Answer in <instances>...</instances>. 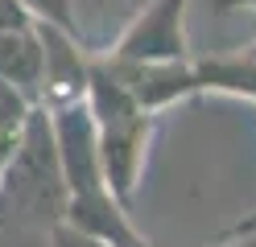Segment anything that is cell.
I'll list each match as a JSON object with an SVG mask.
<instances>
[{
	"instance_id": "cell-1",
	"label": "cell",
	"mask_w": 256,
	"mask_h": 247,
	"mask_svg": "<svg viewBox=\"0 0 256 247\" xmlns=\"http://www.w3.org/2000/svg\"><path fill=\"white\" fill-rule=\"evenodd\" d=\"M87 107L95 124V148H100V169L116 202H132L140 169H145V148L153 132V111H145L112 78L100 58L91 54V74H87Z\"/></svg>"
},
{
	"instance_id": "cell-2",
	"label": "cell",
	"mask_w": 256,
	"mask_h": 247,
	"mask_svg": "<svg viewBox=\"0 0 256 247\" xmlns=\"http://www.w3.org/2000/svg\"><path fill=\"white\" fill-rule=\"evenodd\" d=\"M186 4L190 0H153L108 54L132 62H186Z\"/></svg>"
},
{
	"instance_id": "cell-3",
	"label": "cell",
	"mask_w": 256,
	"mask_h": 247,
	"mask_svg": "<svg viewBox=\"0 0 256 247\" xmlns=\"http://www.w3.org/2000/svg\"><path fill=\"white\" fill-rule=\"evenodd\" d=\"M95 58L145 111H162L186 95H198L190 58L186 62H132V58H112V54H95Z\"/></svg>"
},
{
	"instance_id": "cell-4",
	"label": "cell",
	"mask_w": 256,
	"mask_h": 247,
	"mask_svg": "<svg viewBox=\"0 0 256 247\" xmlns=\"http://www.w3.org/2000/svg\"><path fill=\"white\" fill-rule=\"evenodd\" d=\"M42 78H46V49L38 29H0V82H12L29 99H42Z\"/></svg>"
},
{
	"instance_id": "cell-5",
	"label": "cell",
	"mask_w": 256,
	"mask_h": 247,
	"mask_svg": "<svg viewBox=\"0 0 256 247\" xmlns=\"http://www.w3.org/2000/svg\"><path fill=\"white\" fill-rule=\"evenodd\" d=\"M198 91H223V95H244L256 99V58L248 54H211V58H190Z\"/></svg>"
},
{
	"instance_id": "cell-6",
	"label": "cell",
	"mask_w": 256,
	"mask_h": 247,
	"mask_svg": "<svg viewBox=\"0 0 256 247\" xmlns=\"http://www.w3.org/2000/svg\"><path fill=\"white\" fill-rule=\"evenodd\" d=\"M29 115H34V99L17 91L12 82H0V177L12 161H17L25 132H29Z\"/></svg>"
},
{
	"instance_id": "cell-7",
	"label": "cell",
	"mask_w": 256,
	"mask_h": 247,
	"mask_svg": "<svg viewBox=\"0 0 256 247\" xmlns=\"http://www.w3.org/2000/svg\"><path fill=\"white\" fill-rule=\"evenodd\" d=\"M29 8L34 21H46V25H58L62 33L78 37V21H74V0H21Z\"/></svg>"
},
{
	"instance_id": "cell-8",
	"label": "cell",
	"mask_w": 256,
	"mask_h": 247,
	"mask_svg": "<svg viewBox=\"0 0 256 247\" xmlns=\"http://www.w3.org/2000/svg\"><path fill=\"white\" fill-rule=\"evenodd\" d=\"M46 247H108V243H104L100 235H91V231H83V227L58 219V223L50 227V239H46Z\"/></svg>"
},
{
	"instance_id": "cell-9",
	"label": "cell",
	"mask_w": 256,
	"mask_h": 247,
	"mask_svg": "<svg viewBox=\"0 0 256 247\" xmlns=\"http://www.w3.org/2000/svg\"><path fill=\"white\" fill-rule=\"evenodd\" d=\"M34 16L21 0H0V29H29Z\"/></svg>"
},
{
	"instance_id": "cell-10",
	"label": "cell",
	"mask_w": 256,
	"mask_h": 247,
	"mask_svg": "<svg viewBox=\"0 0 256 247\" xmlns=\"http://www.w3.org/2000/svg\"><path fill=\"white\" fill-rule=\"evenodd\" d=\"M244 235H256V210L248 214V219H240V223H236V227H232L223 239H244Z\"/></svg>"
},
{
	"instance_id": "cell-11",
	"label": "cell",
	"mask_w": 256,
	"mask_h": 247,
	"mask_svg": "<svg viewBox=\"0 0 256 247\" xmlns=\"http://www.w3.org/2000/svg\"><path fill=\"white\" fill-rule=\"evenodd\" d=\"M215 8H256V0H215Z\"/></svg>"
},
{
	"instance_id": "cell-12",
	"label": "cell",
	"mask_w": 256,
	"mask_h": 247,
	"mask_svg": "<svg viewBox=\"0 0 256 247\" xmlns=\"http://www.w3.org/2000/svg\"><path fill=\"white\" fill-rule=\"evenodd\" d=\"M236 247H256V235H244V239H236Z\"/></svg>"
},
{
	"instance_id": "cell-13",
	"label": "cell",
	"mask_w": 256,
	"mask_h": 247,
	"mask_svg": "<svg viewBox=\"0 0 256 247\" xmlns=\"http://www.w3.org/2000/svg\"><path fill=\"white\" fill-rule=\"evenodd\" d=\"M248 54H252V58H256V41H252V49H248Z\"/></svg>"
}]
</instances>
